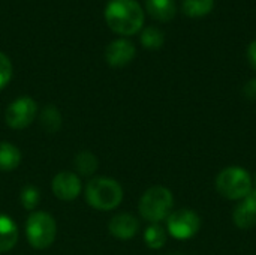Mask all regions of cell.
<instances>
[{
	"instance_id": "11",
	"label": "cell",
	"mask_w": 256,
	"mask_h": 255,
	"mask_svg": "<svg viewBox=\"0 0 256 255\" xmlns=\"http://www.w3.org/2000/svg\"><path fill=\"white\" fill-rule=\"evenodd\" d=\"M108 230L116 239L129 240L138 233L140 222L130 213H120V215H116L111 218V221L108 224Z\"/></svg>"
},
{
	"instance_id": "18",
	"label": "cell",
	"mask_w": 256,
	"mask_h": 255,
	"mask_svg": "<svg viewBox=\"0 0 256 255\" xmlns=\"http://www.w3.org/2000/svg\"><path fill=\"white\" fill-rule=\"evenodd\" d=\"M74 165H75V170L81 174V176H92L96 168H98V159L93 153L90 152H81L75 156V161H74Z\"/></svg>"
},
{
	"instance_id": "6",
	"label": "cell",
	"mask_w": 256,
	"mask_h": 255,
	"mask_svg": "<svg viewBox=\"0 0 256 255\" xmlns=\"http://www.w3.org/2000/svg\"><path fill=\"white\" fill-rule=\"evenodd\" d=\"M201 228V219L198 213L189 209H178L170 213L166 218L168 233L178 240L192 239Z\"/></svg>"
},
{
	"instance_id": "25",
	"label": "cell",
	"mask_w": 256,
	"mask_h": 255,
	"mask_svg": "<svg viewBox=\"0 0 256 255\" xmlns=\"http://www.w3.org/2000/svg\"><path fill=\"white\" fill-rule=\"evenodd\" d=\"M255 182H256V177H255ZM255 189H256V186H255Z\"/></svg>"
},
{
	"instance_id": "12",
	"label": "cell",
	"mask_w": 256,
	"mask_h": 255,
	"mask_svg": "<svg viewBox=\"0 0 256 255\" xmlns=\"http://www.w3.org/2000/svg\"><path fill=\"white\" fill-rule=\"evenodd\" d=\"M18 242L16 224L8 216L0 213V254L10 251Z\"/></svg>"
},
{
	"instance_id": "5",
	"label": "cell",
	"mask_w": 256,
	"mask_h": 255,
	"mask_svg": "<svg viewBox=\"0 0 256 255\" xmlns=\"http://www.w3.org/2000/svg\"><path fill=\"white\" fill-rule=\"evenodd\" d=\"M57 234V224L46 212H33L26 222L27 242L34 249H46L52 245Z\"/></svg>"
},
{
	"instance_id": "17",
	"label": "cell",
	"mask_w": 256,
	"mask_h": 255,
	"mask_svg": "<svg viewBox=\"0 0 256 255\" xmlns=\"http://www.w3.org/2000/svg\"><path fill=\"white\" fill-rule=\"evenodd\" d=\"M40 125L48 134H54L60 129L62 114L54 105H46L40 113Z\"/></svg>"
},
{
	"instance_id": "20",
	"label": "cell",
	"mask_w": 256,
	"mask_h": 255,
	"mask_svg": "<svg viewBox=\"0 0 256 255\" xmlns=\"http://www.w3.org/2000/svg\"><path fill=\"white\" fill-rule=\"evenodd\" d=\"M20 201L22 204L24 209L27 210H33L39 201H40V194H39V189L34 188V186H24L21 189V194H20Z\"/></svg>"
},
{
	"instance_id": "8",
	"label": "cell",
	"mask_w": 256,
	"mask_h": 255,
	"mask_svg": "<svg viewBox=\"0 0 256 255\" xmlns=\"http://www.w3.org/2000/svg\"><path fill=\"white\" fill-rule=\"evenodd\" d=\"M51 188L57 198H60L63 201H72L81 194L82 185H81L80 177L75 173L62 171V173L56 174V177L52 179Z\"/></svg>"
},
{
	"instance_id": "15",
	"label": "cell",
	"mask_w": 256,
	"mask_h": 255,
	"mask_svg": "<svg viewBox=\"0 0 256 255\" xmlns=\"http://www.w3.org/2000/svg\"><path fill=\"white\" fill-rule=\"evenodd\" d=\"M214 8V0H183L182 9L190 18H200L210 14Z\"/></svg>"
},
{
	"instance_id": "7",
	"label": "cell",
	"mask_w": 256,
	"mask_h": 255,
	"mask_svg": "<svg viewBox=\"0 0 256 255\" xmlns=\"http://www.w3.org/2000/svg\"><path fill=\"white\" fill-rule=\"evenodd\" d=\"M38 105L30 96H20L10 102L4 113L6 125L12 129H24L30 126L36 117Z\"/></svg>"
},
{
	"instance_id": "21",
	"label": "cell",
	"mask_w": 256,
	"mask_h": 255,
	"mask_svg": "<svg viewBox=\"0 0 256 255\" xmlns=\"http://www.w3.org/2000/svg\"><path fill=\"white\" fill-rule=\"evenodd\" d=\"M10 78H12V63L6 54L0 53V90L8 86Z\"/></svg>"
},
{
	"instance_id": "2",
	"label": "cell",
	"mask_w": 256,
	"mask_h": 255,
	"mask_svg": "<svg viewBox=\"0 0 256 255\" xmlns=\"http://www.w3.org/2000/svg\"><path fill=\"white\" fill-rule=\"evenodd\" d=\"M86 200L96 210H114L123 200V189L111 177H96L86 186Z\"/></svg>"
},
{
	"instance_id": "1",
	"label": "cell",
	"mask_w": 256,
	"mask_h": 255,
	"mask_svg": "<svg viewBox=\"0 0 256 255\" xmlns=\"http://www.w3.org/2000/svg\"><path fill=\"white\" fill-rule=\"evenodd\" d=\"M104 15L108 27L123 36L135 35L144 24V11L136 0H110Z\"/></svg>"
},
{
	"instance_id": "22",
	"label": "cell",
	"mask_w": 256,
	"mask_h": 255,
	"mask_svg": "<svg viewBox=\"0 0 256 255\" xmlns=\"http://www.w3.org/2000/svg\"><path fill=\"white\" fill-rule=\"evenodd\" d=\"M243 93L248 99L256 101V78H252L250 81H248L243 87Z\"/></svg>"
},
{
	"instance_id": "9",
	"label": "cell",
	"mask_w": 256,
	"mask_h": 255,
	"mask_svg": "<svg viewBox=\"0 0 256 255\" xmlns=\"http://www.w3.org/2000/svg\"><path fill=\"white\" fill-rule=\"evenodd\" d=\"M232 222L240 230H250L256 227V189L234 207L232 210Z\"/></svg>"
},
{
	"instance_id": "14",
	"label": "cell",
	"mask_w": 256,
	"mask_h": 255,
	"mask_svg": "<svg viewBox=\"0 0 256 255\" xmlns=\"http://www.w3.org/2000/svg\"><path fill=\"white\" fill-rule=\"evenodd\" d=\"M21 162V152L16 146L8 141H0V171L8 173L15 170Z\"/></svg>"
},
{
	"instance_id": "23",
	"label": "cell",
	"mask_w": 256,
	"mask_h": 255,
	"mask_svg": "<svg viewBox=\"0 0 256 255\" xmlns=\"http://www.w3.org/2000/svg\"><path fill=\"white\" fill-rule=\"evenodd\" d=\"M248 59H249V63L252 65V68L256 71V39L252 41L248 47Z\"/></svg>"
},
{
	"instance_id": "3",
	"label": "cell",
	"mask_w": 256,
	"mask_h": 255,
	"mask_svg": "<svg viewBox=\"0 0 256 255\" xmlns=\"http://www.w3.org/2000/svg\"><path fill=\"white\" fill-rule=\"evenodd\" d=\"M174 197L172 192L165 186H152L147 189L138 204L140 215L152 224L165 221L172 212Z\"/></svg>"
},
{
	"instance_id": "10",
	"label": "cell",
	"mask_w": 256,
	"mask_h": 255,
	"mask_svg": "<svg viewBox=\"0 0 256 255\" xmlns=\"http://www.w3.org/2000/svg\"><path fill=\"white\" fill-rule=\"evenodd\" d=\"M134 57H135V45L128 39H117L111 42L105 50V59L114 68L128 65Z\"/></svg>"
},
{
	"instance_id": "4",
	"label": "cell",
	"mask_w": 256,
	"mask_h": 255,
	"mask_svg": "<svg viewBox=\"0 0 256 255\" xmlns=\"http://www.w3.org/2000/svg\"><path fill=\"white\" fill-rule=\"evenodd\" d=\"M216 189L224 198L240 201L254 191L252 177L243 167H226L216 177Z\"/></svg>"
},
{
	"instance_id": "13",
	"label": "cell",
	"mask_w": 256,
	"mask_h": 255,
	"mask_svg": "<svg viewBox=\"0 0 256 255\" xmlns=\"http://www.w3.org/2000/svg\"><path fill=\"white\" fill-rule=\"evenodd\" d=\"M147 12L159 21H170L177 12L176 0H146Z\"/></svg>"
},
{
	"instance_id": "24",
	"label": "cell",
	"mask_w": 256,
	"mask_h": 255,
	"mask_svg": "<svg viewBox=\"0 0 256 255\" xmlns=\"http://www.w3.org/2000/svg\"><path fill=\"white\" fill-rule=\"evenodd\" d=\"M172 255H180V254H172Z\"/></svg>"
},
{
	"instance_id": "16",
	"label": "cell",
	"mask_w": 256,
	"mask_h": 255,
	"mask_svg": "<svg viewBox=\"0 0 256 255\" xmlns=\"http://www.w3.org/2000/svg\"><path fill=\"white\" fill-rule=\"evenodd\" d=\"M144 242L150 249H160L166 243V230L159 224H152L144 231Z\"/></svg>"
},
{
	"instance_id": "19",
	"label": "cell",
	"mask_w": 256,
	"mask_h": 255,
	"mask_svg": "<svg viewBox=\"0 0 256 255\" xmlns=\"http://www.w3.org/2000/svg\"><path fill=\"white\" fill-rule=\"evenodd\" d=\"M164 41H165V36L162 33L160 29L154 27V26H150V27H146L142 32H141V44L148 48V50H158L164 45Z\"/></svg>"
}]
</instances>
